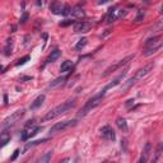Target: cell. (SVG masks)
Here are the masks:
<instances>
[{
    "instance_id": "obj_13",
    "label": "cell",
    "mask_w": 163,
    "mask_h": 163,
    "mask_svg": "<svg viewBox=\"0 0 163 163\" xmlns=\"http://www.w3.org/2000/svg\"><path fill=\"white\" fill-rule=\"evenodd\" d=\"M45 98H46L45 94H40V96L36 98V100L33 101L32 103H31V107H29V108H31V110H36V108H38V107H41L42 104H44V102H45Z\"/></svg>"
},
{
    "instance_id": "obj_11",
    "label": "cell",
    "mask_w": 163,
    "mask_h": 163,
    "mask_svg": "<svg viewBox=\"0 0 163 163\" xmlns=\"http://www.w3.org/2000/svg\"><path fill=\"white\" fill-rule=\"evenodd\" d=\"M92 28V23L91 22H85V20H82V22L75 23L74 26V31L78 33H85L88 32L89 29Z\"/></svg>"
},
{
    "instance_id": "obj_1",
    "label": "cell",
    "mask_w": 163,
    "mask_h": 163,
    "mask_svg": "<svg viewBox=\"0 0 163 163\" xmlns=\"http://www.w3.org/2000/svg\"><path fill=\"white\" fill-rule=\"evenodd\" d=\"M75 104H76L75 100H69V101H66V102H64V103L59 104V106H56L55 108L50 110V111H48V112L45 115V117L42 119V120H44V121H50V120H54V119L59 117V116L64 115V113H66L68 111H70L72 108H74Z\"/></svg>"
},
{
    "instance_id": "obj_31",
    "label": "cell",
    "mask_w": 163,
    "mask_h": 163,
    "mask_svg": "<svg viewBox=\"0 0 163 163\" xmlns=\"http://www.w3.org/2000/svg\"><path fill=\"white\" fill-rule=\"evenodd\" d=\"M27 18H28V14H27V13H24V14L22 15V18H20V23H26Z\"/></svg>"
},
{
    "instance_id": "obj_32",
    "label": "cell",
    "mask_w": 163,
    "mask_h": 163,
    "mask_svg": "<svg viewBox=\"0 0 163 163\" xmlns=\"http://www.w3.org/2000/svg\"><path fill=\"white\" fill-rule=\"evenodd\" d=\"M32 79H33V76H22L19 80L20 82H26V80H32Z\"/></svg>"
},
{
    "instance_id": "obj_12",
    "label": "cell",
    "mask_w": 163,
    "mask_h": 163,
    "mask_svg": "<svg viewBox=\"0 0 163 163\" xmlns=\"http://www.w3.org/2000/svg\"><path fill=\"white\" fill-rule=\"evenodd\" d=\"M126 72H128V69H125L124 72H122V74H121V75H119L117 78L115 79V80H112L111 83H108V84H107L106 87L103 88V91H104V92H107L108 89H111V88H113V87H116V85H119V84H120V82L122 80V78H124V76L126 75Z\"/></svg>"
},
{
    "instance_id": "obj_24",
    "label": "cell",
    "mask_w": 163,
    "mask_h": 163,
    "mask_svg": "<svg viewBox=\"0 0 163 163\" xmlns=\"http://www.w3.org/2000/svg\"><path fill=\"white\" fill-rule=\"evenodd\" d=\"M87 44H88V40L83 37V38H80V40H79V42H78V44H76L75 48H76V50H78V51H80L83 47H85V45H87Z\"/></svg>"
},
{
    "instance_id": "obj_14",
    "label": "cell",
    "mask_w": 163,
    "mask_h": 163,
    "mask_svg": "<svg viewBox=\"0 0 163 163\" xmlns=\"http://www.w3.org/2000/svg\"><path fill=\"white\" fill-rule=\"evenodd\" d=\"M10 138H12V135H10V133H9L8 130L3 131V133L0 134V147L7 145L9 141H10Z\"/></svg>"
},
{
    "instance_id": "obj_4",
    "label": "cell",
    "mask_w": 163,
    "mask_h": 163,
    "mask_svg": "<svg viewBox=\"0 0 163 163\" xmlns=\"http://www.w3.org/2000/svg\"><path fill=\"white\" fill-rule=\"evenodd\" d=\"M162 38L159 36L157 37H153V38H149L145 41V50L143 51V55L144 56H150V55L155 54L161 50L162 47Z\"/></svg>"
},
{
    "instance_id": "obj_23",
    "label": "cell",
    "mask_w": 163,
    "mask_h": 163,
    "mask_svg": "<svg viewBox=\"0 0 163 163\" xmlns=\"http://www.w3.org/2000/svg\"><path fill=\"white\" fill-rule=\"evenodd\" d=\"M51 157H52V150H47V152L45 153V155H42L41 158L38 159V162H41V163H44V162H48L51 159Z\"/></svg>"
},
{
    "instance_id": "obj_19",
    "label": "cell",
    "mask_w": 163,
    "mask_h": 163,
    "mask_svg": "<svg viewBox=\"0 0 163 163\" xmlns=\"http://www.w3.org/2000/svg\"><path fill=\"white\" fill-rule=\"evenodd\" d=\"M72 66H73V63H72V61H69V60L64 61V63L61 64V66H60V72H61V73L69 72V70L72 69Z\"/></svg>"
},
{
    "instance_id": "obj_15",
    "label": "cell",
    "mask_w": 163,
    "mask_h": 163,
    "mask_svg": "<svg viewBox=\"0 0 163 163\" xmlns=\"http://www.w3.org/2000/svg\"><path fill=\"white\" fill-rule=\"evenodd\" d=\"M70 14L75 18H84V15H85L84 10H83L79 5H76V7H74L73 9H70Z\"/></svg>"
},
{
    "instance_id": "obj_16",
    "label": "cell",
    "mask_w": 163,
    "mask_h": 163,
    "mask_svg": "<svg viewBox=\"0 0 163 163\" xmlns=\"http://www.w3.org/2000/svg\"><path fill=\"white\" fill-rule=\"evenodd\" d=\"M60 56H61V51L57 50V48H55V50L51 51V54L48 55V57H47V60H46V63H54V61H56Z\"/></svg>"
},
{
    "instance_id": "obj_20",
    "label": "cell",
    "mask_w": 163,
    "mask_h": 163,
    "mask_svg": "<svg viewBox=\"0 0 163 163\" xmlns=\"http://www.w3.org/2000/svg\"><path fill=\"white\" fill-rule=\"evenodd\" d=\"M65 76H59V78H56L55 80H52L50 84H48V87L50 88H55V87H57V85H60V84H63L64 82H65Z\"/></svg>"
},
{
    "instance_id": "obj_5",
    "label": "cell",
    "mask_w": 163,
    "mask_h": 163,
    "mask_svg": "<svg viewBox=\"0 0 163 163\" xmlns=\"http://www.w3.org/2000/svg\"><path fill=\"white\" fill-rule=\"evenodd\" d=\"M135 57V55H129V56H126V57H124L122 60H120L119 63H116V64H113V65H111V66H108L106 70H104V73L102 74V76L104 78V76H107V75H110L111 73H113L115 70H117V69H120V68H122V66H125V65H128L129 63H130L131 60H133Z\"/></svg>"
},
{
    "instance_id": "obj_3",
    "label": "cell",
    "mask_w": 163,
    "mask_h": 163,
    "mask_svg": "<svg viewBox=\"0 0 163 163\" xmlns=\"http://www.w3.org/2000/svg\"><path fill=\"white\" fill-rule=\"evenodd\" d=\"M106 94V92L103 91H101L98 94H96V96H93L92 98H89V100L85 102V104L82 107V110L79 111V117H84L85 115H88L89 112L92 111L93 108H96V107L98 106V104L101 103V101H102V98H103V96Z\"/></svg>"
},
{
    "instance_id": "obj_22",
    "label": "cell",
    "mask_w": 163,
    "mask_h": 163,
    "mask_svg": "<svg viewBox=\"0 0 163 163\" xmlns=\"http://www.w3.org/2000/svg\"><path fill=\"white\" fill-rule=\"evenodd\" d=\"M48 139H42V140H36V141H31V143H27L26 144V147H24V149H23V152H27L29 148H32V147H35V145H37V144L40 143H45V141H47Z\"/></svg>"
},
{
    "instance_id": "obj_17",
    "label": "cell",
    "mask_w": 163,
    "mask_h": 163,
    "mask_svg": "<svg viewBox=\"0 0 163 163\" xmlns=\"http://www.w3.org/2000/svg\"><path fill=\"white\" fill-rule=\"evenodd\" d=\"M63 5H61V3L59 1H54L52 4L50 5V9H51V12L54 14H61V12H63Z\"/></svg>"
},
{
    "instance_id": "obj_21",
    "label": "cell",
    "mask_w": 163,
    "mask_h": 163,
    "mask_svg": "<svg viewBox=\"0 0 163 163\" xmlns=\"http://www.w3.org/2000/svg\"><path fill=\"white\" fill-rule=\"evenodd\" d=\"M12 48H13V40L12 38H8L7 40V45H5V48H4V54L9 56L12 54Z\"/></svg>"
},
{
    "instance_id": "obj_2",
    "label": "cell",
    "mask_w": 163,
    "mask_h": 163,
    "mask_svg": "<svg viewBox=\"0 0 163 163\" xmlns=\"http://www.w3.org/2000/svg\"><path fill=\"white\" fill-rule=\"evenodd\" d=\"M153 66H154V64L152 63V64H149V65H147V66H144V68H141V69H139L136 73H135L134 76H131L129 80H126L124 84L121 85V89H122V91H126V89H129L130 87H133L135 83H138L139 80H141L143 78H145V76L150 73V70L153 69Z\"/></svg>"
},
{
    "instance_id": "obj_28",
    "label": "cell",
    "mask_w": 163,
    "mask_h": 163,
    "mask_svg": "<svg viewBox=\"0 0 163 163\" xmlns=\"http://www.w3.org/2000/svg\"><path fill=\"white\" fill-rule=\"evenodd\" d=\"M162 154V143H159V145H158V150H157V154H155V159L154 161H158V158H159V155Z\"/></svg>"
},
{
    "instance_id": "obj_9",
    "label": "cell",
    "mask_w": 163,
    "mask_h": 163,
    "mask_svg": "<svg viewBox=\"0 0 163 163\" xmlns=\"http://www.w3.org/2000/svg\"><path fill=\"white\" fill-rule=\"evenodd\" d=\"M101 136L103 138V139L106 140H115L116 139V135H115V131H113V129L111 128L110 125H104L101 128Z\"/></svg>"
},
{
    "instance_id": "obj_7",
    "label": "cell",
    "mask_w": 163,
    "mask_h": 163,
    "mask_svg": "<svg viewBox=\"0 0 163 163\" xmlns=\"http://www.w3.org/2000/svg\"><path fill=\"white\" fill-rule=\"evenodd\" d=\"M75 120H65V121H61V122H56L52 128L50 129V134H57L64 131L65 129L70 128V126H74L75 125Z\"/></svg>"
},
{
    "instance_id": "obj_30",
    "label": "cell",
    "mask_w": 163,
    "mask_h": 163,
    "mask_svg": "<svg viewBox=\"0 0 163 163\" xmlns=\"http://www.w3.org/2000/svg\"><path fill=\"white\" fill-rule=\"evenodd\" d=\"M73 23H74V20H66V22H61L60 26L65 27V26H69V24H73Z\"/></svg>"
},
{
    "instance_id": "obj_26",
    "label": "cell",
    "mask_w": 163,
    "mask_h": 163,
    "mask_svg": "<svg viewBox=\"0 0 163 163\" xmlns=\"http://www.w3.org/2000/svg\"><path fill=\"white\" fill-rule=\"evenodd\" d=\"M143 18H144V12L143 10H139V12H138L136 18H135V22H136V23L141 22V19H143Z\"/></svg>"
},
{
    "instance_id": "obj_18",
    "label": "cell",
    "mask_w": 163,
    "mask_h": 163,
    "mask_svg": "<svg viewBox=\"0 0 163 163\" xmlns=\"http://www.w3.org/2000/svg\"><path fill=\"white\" fill-rule=\"evenodd\" d=\"M116 125H117V128L120 129V130L122 131H128V124H126V120L122 119V117H119L117 120H116Z\"/></svg>"
},
{
    "instance_id": "obj_6",
    "label": "cell",
    "mask_w": 163,
    "mask_h": 163,
    "mask_svg": "<svg viewBox=\"0 0 163 163\" xmlns=\"http://www.w3.org/2000/svg\"><path fill=\"white\" fill-rule=\"evenodd\" d=\"M128 12L122 8H119V7H115L112 9H110L108 14H107V23H112V22H116V20L121 19L124 18Z\"/></svg>"
},
{
    "instance_id": "obj_25",
    "label": "cell",
    "mask_w": 163,
    "mask_h": 163,
    "mask_svg": "<svg viewBox=\"0 0 163 163\" xmlns=\"http://www.w3.org/2000/svg\"><path fill=\"white\" fill-rule=\"evenodd\" d=\"M31 59V57L28 56V55H27V56H24V57H22V59H19L18 60V63H17V66H20V65H24V64L27 63V61H28Z\"/></svg>"
},
{
    "instance_id": "obj_10",
    "label": "cell",
    "mask_w": 163,
    "mask_h": 163,
    "mask_svg": "<svg viewBox=\"0 0 163 163\" xmlns=\"http://www.w3.org/2000/svg\"><path fill=\"white\" fill-rule=\"evenodd\" d=\"M150 153H152V143H150V141H147L145 145H144V148H143V152H141V157H140L139 162L140 163L148 162Z\"/></svg>"
},
{
    "instance_id": "obj_8",
    "label": "cell",
    "mask_w": 163,
    "mask_h": 163,
    "mask_svg": "<svg viewBox=\"0 0 163 163\" xmlns=\"http://www.w3.org/2000/svg\"><path fill=\"white\" fill-rule=\"evenodd\" d=\"M24 113H26L24 110H18V111L13 112L10 116H8V117L3 121V128H8V126H10V125H14L20 117H23Z\"/></svg>"
},
{
    "instance_id": "obj_27",
    "label": "cell",
    "mask_w": 163,
    "mask_h": 163,
    "mask_svg": "<svg viewBox=\"0 0 163 163\" xmlns=\"http://www.w3.org/2000/svg\"><path fill=\"white\" fill-rule=\"evenodd\" d=\"M61 14H63V15H68V14H70V8H69V5H64L63 12H61Z\"/></svg>"
},
{
    "instance_id": "obj_29",
    "label": "cell",
    "mask_w": 163,
    "mask_h": 163,
    "mask_svg": "<svg viewBox=\"0 0 163 163\" xmlns=\"http://www.w3.org/2000/svg\"><path fill=\"white\" fill-rule=\"evenodd\" d=\"M18 155H19V150L15 149V150H14V153H13V155H12V158H10V161H15Z\"/></svg>"
},
{
    "instance_id": "obj_33",
    "label": "cell",
    "mask_w": 163,
    "mask_h": 163,
    "mask_svg": "<svg viewBox=\"0 0 163 163\" xmlns=\"http://www.w3.org/2000/svg\"><path fill=\"white\" fill-rule=\"evenodd\" d=\"M131 104H134V100H129V101H126V107H128V108H130Z\"/></svg>"
}]
</instances>
